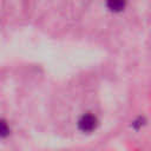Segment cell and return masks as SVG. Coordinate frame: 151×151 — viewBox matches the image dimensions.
Here are the masks:
<instances>
[{"instance_id":"cell-1","label":"cell","mask_w":151,"mask_h":151,"mask_svg":"<svg viewBox=\"0 0 151 151\" xmlns=\"http://www.w3.org/2000/svg\"><path fill=\"white\" fill-rule=\"evenodd\" d=\"M97 124H98L97 118L93 114H90V113L81 116L79 122H78L79 129L81 131H84V132H90V131L94 130L97 127Z\"/></svg>"},{"instance_id":"cell-2","label":"cell","mask_w":151,"mask_h":151,"mask_svg":"<svg viewBox=\"0 0 151 151\" xmlns=\"http://www.w3.org/2000/svg\"><path fill=\"white\" fill-rule=\"evenodd\" d=\"M106 7L113 13H119L126 7V0H106Z\"/></svg>"},{"instance_id":"cell-3","label":"cell","mask_w":151,"mask_h":151,"mask_svg":"<svg viewBox=\"0 0 151 151\" xmlns=\"http://www.w3.org/2000/svg\"><path fill=\"white\" fill-rule=\"evenodd\" d=\"M8 132H9V129L7 127L6 122L1 120V137H6L8 134Z\"/></svg>"}]
</instances>
